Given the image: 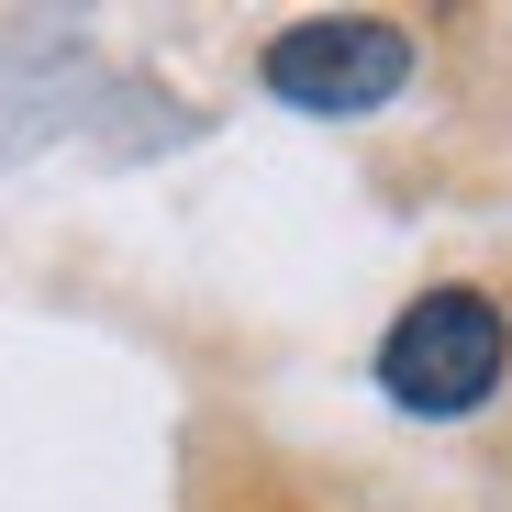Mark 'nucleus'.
I'll list each match as a JSON object with an SVG mask.
<instances>
[{
	"mask_svg": "<svg viewBox=\"0 0 512 512\" xmlns=\"http://www.w3.org/2000/svg\"><path fill=\"white\" fill-rule=\"evenodd\" d=\"M501 368H512V323H501L490 290H457V279L401 301V323L379 334V390L412 423H468L501 390Z\"/></svg>",
	"mask_w": 512,
	"mask_h": 512,
	"instance_id": "nucleus-1",
	"label": "nucleus"
},
{
	"mask_svg": "<svg viewBox=\"0 0 512 512\" xmlns=\"http://www.w3.org/2000/svg\"><path fill=\"white\" fill-rule=\"evenodd\" d=\"M256 78H268V101H290V112H379L412 78V34L379 23V12H312V23L268 34Z\"/></svg>",
	"mask_w": 512,
	"mask_h": 512,
	"instance_id": "nucleus-2",
	"label": "nucleus"
}]
</instances>
